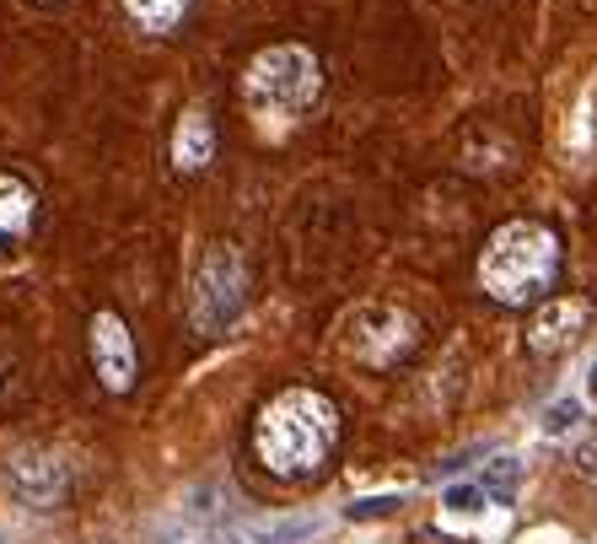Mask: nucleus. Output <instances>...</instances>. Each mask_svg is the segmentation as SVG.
Instances as JSON below:
<instances>
[{
    "label": "nucleus",
    "mask_w": 597,
    "mask_h": 544,
    "mask_svg": "<svg viewBox=\"0 0 597 544\" xmlns=\"http://www.w3.org/2000/svg\"><path fill=\"white\" fill-rule=\"evenodd\" d=\"M339 442V405L318 388H285L264 405L253 426V453L280 480H307L334 459Z\"/></svg>",
    "instance_id": "f257e3e1"
},
{
    "label": "nucleus",
    "mask_w": 597,
    "mask_h": 544,
    "mask_svg": "<svg viewBox=\"0 0 597 544\" xmlns=\"http://www.w3.org/2000/svg\"><path fill=\"white\" fill-rule=\"evenodd\" d=\"M559 275V238L538 221H506L495 227V238L484 243L479 259V286L506 302V307H527L538 296H549Z\"/></svg>",
    "instance_id": "f03ea898"
},
{
    "label": "nucleus",
    "mask_w": 597,
    "mask_h": 544,
    "mask_svg": "<svg viewBox=\"0 0 597 544\" xmlns=\"http://www.w3.org/2000/svg\"><path fill=\"white\" fill-rule=\"evenodd\" d=\"M242 92H248V103H253L259 114H285V119H291V114H307L323 92L318 54L302 49V43H275V49L253 54Z\"/></svg>",
    "instance_id": "7ed1b4c3"
},
{
    "label": "nucleus",
    "mask_w": 597,
    "mask_h": 544,
    "mask_svg": "<svg viewBox=\"0 0 597 544\" xmlns=\"http://www.w3.org/2000/svg\"><path fill=\"white\" fill-rule=\"evenodd\" d=\"M242 307H248V264L232 243H216L195 275L189 318H195L199 335H227L242 318Z\"/></svg>",
    "instance_id": "20e7f679"
},
{
    "label": "nucleus",
    "mask_w": 597,
    "mask_h": 544,
    "mask_svg": "<svg viewBox=\"0 0 597 544\" xmlns=\"http://www.w3.org/2000/svg\"><path fill=\"white\" fill-rule=\"evenodd\" d=\"M415 345H420V324L398 307H360L350 318V351L371 367H394Z\"/></svg>",
    "instance_id": "39448f33"
},
{
    "label": "nucleus",
    "mask_w": 597,
    "mask_h": 544,
    "mask_svg": "<svg viewBox=\"0 0 597 544\" xmlns=\"http://www.w3.org/2000/svg\"><path fill=\"white\" fill-rule=\"evenodd\" d=\"M6 485H11V496L22 506H60L65 491H71V474H65V463L54 459V453L28 448V453H11Z\"/></svg>",
    "instance_id": "423d86ee"
},
{
    "label": "nucleus",
    "mask_w": 597,
    "mask_h": 544,
    "mask_svg": "<svg viewBox=\"0 0 597 544\" xmlns=\"http://www.w3.org/2000/svg\"><path fill=\"white\" fill-rule=\"evenodd\" d=\"M86 339H92V367L103 377V388L129 394V383H135V339L124 329V318L119 313H92Z\"/></svg>",
    "instance_id": "0eeeda50"
},
{
    "label": "nucleus",
    "mask_w": 597,
    "mask_h": 544,
    "mask_svg": "<svg viewBox=\"0 0 597 544\" xmlns=\"http://www.w3.org/2000/svg\"><path fill=\"white\" fill-rule=\"evenodd\" d=\"M587 318H593V307L582 302V296H559V302H544L538 313H533V324H527V351H538V356H555L565 345H576L582 329H587Z\"/></svg>",
    "instance_id": "6e6552de"
},
{
    "label": "nucleus",
    "mask_w": 597,
    "mask_h": 544,
    "mask_svg": "<svg viewBox=\"0 0 597 544\" xmlns=\"http://www.w3.org/2000/svg\"><path fill=\"white\" fill-rule=\"evenodd\" d=\"M210 157H216V125H210L205 108H189L178 119V129H172V168L199 172V168H210Z\"/></svg>",
    "instance_id": "1a4fd4ad"
},
{
    "label": "nucleus",
    "mask_w": 597,
    "mask_h": 544,
    "mask_svg": "<svg viewBox=\"0 0 597 544\" xmlns=\"http://www.w3.org/2000/svg\"><path fill=\"white\" fill-rule=\"evenodd\" d=\"M33 227V189L11 172H0V249L17 243L22 232Z\"/></svg>",
    "instance_id": "9d476101"
},
{
    "label": "nucleus",
    "mask_w": 597,
    "mask_h": 544,
    "mask_svg": "<svg viewBox=\"0 0 597 544\" xmlns=\"http://www.w3.org/2000/svg\"><path fill=\"white\" fill-rule=\"evenodd\" d=\"M479 485H484V496L490 502H512L522 485V459H512V453H501V459H490L484 469H479Z\"/></svg>",
    "instance_id": "9b49d317"
},
{
    "label": "nucleus",
    "mask_w": 597,
    "mask_h": 544,
    "mask_svg": "<svg viewBox=\"0 0 597 544\" xmlns=\"http://www.w3.org/2000/svg\"><path fill=\"white\" fill-rule=\"evenodd\" d=\"M124 11H129L146 33H167V28H178V22H184L189 0H124Z\"/></svg>",
    "instance_id": "f8f14e48"
},
{
    "label": "nucleus",
    "mask_w": 597,
    "mask_h": 544,
    "mask_svg": "<svg viewBox=\"0 0 597 544\" xmlns=\"http://www.w3.org/2000/svg\"><path fill=\"white\" fill-rule=\"evenodd\" d=\"M398 512V496H366V502H350L345 506V517L350 523H371V517H394Z\"/></svg>",
    "instance_id": "ddd939ff"
},
{
    "label": "nucleus",
    "mask_w": 597,
    "mask_h": 544,
    "mask_svg": "<svg viewBox=\"0 0 597 544\" xmlns=\"http://www.w3.org/2000/svg\"><path fill=\"white\" fill-rule=\"evenodd\" d=\"M441 502H447V512H479V506L490 502V496H484V485L474 480V485H452Z\"/></svg>",
    "instance_id": "4468645a"
},
{
    "label": "nucleus",
    "mask_w": 597,
    "mask_h": 544,
    "mask_svg": "<svg viewBox=\"0 0 597 544\" xmlns=\"http://www.w3.org/2000/svg\"><path fill=\"white\" fill-rule=\"evenodd\" d=\"M576 420H582V405H576V399H555V405H549V416H544V431L559 437V431H570Z\"/></svg>",
    "instance_id": "2eb2a0df"
},
{
    "label": "nucleus",
    "mask_w": 597,
    "mask_h": 544,
    "mask_svg": "<svg viewBox=\"0 0 597 544\" xmlns=\"http://www.w3.org/2000/svg\"><path fill=\"white\" fill-rule=\"evenodd\" d=\"M587 394H593V399H597V367H593V373H587Z\"/></svg>",
    "instance_id": "dca6fc26"
}]
</instances>
